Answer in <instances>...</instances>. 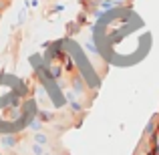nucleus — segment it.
Returning a JSON list of instances; mask_svg holds the SVG:
<instances>
[{"label":"nucleus","mask_w":159,"mask_h":155,"mask_svg":"<svg viewBox=\"0 0 159 155\" xmlns=\"http://www.w3.org/2000/svg\"><path fill=\"white\" fill-rule=\"evenodd\" d=\"M34 139H36V143H40V145H44V143H47V137H44V135H36Z\"/></svg>","instance_id":"nucleus-1"},{"label":"nucleus","mask_w":159,"mask_h":155,"mask_svg":"<svg viewBox=\"0 0 159 155\" xmlns=\"http://www.w3.org/2000/svg\"><path fill=\"white\" fill-rule=\"evenodd\" d=\"M32 151H34V153H39V155H40V153H43V149H40V147H39V145H34V147H32Z\"/></svg>","instance_id":"nucleus-2"}]
</instances>
